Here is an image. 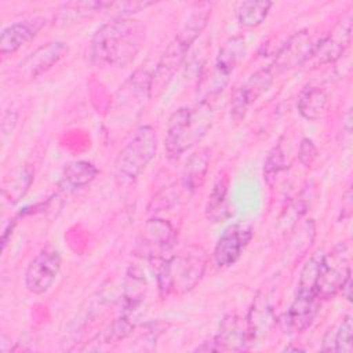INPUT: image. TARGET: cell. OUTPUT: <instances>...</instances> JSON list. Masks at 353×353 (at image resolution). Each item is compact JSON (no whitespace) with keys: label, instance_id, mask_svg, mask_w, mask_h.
<instances>
[{"label":"cell","instance_id":"obj_9","mask_svg":"<svg viewBox=\"0 0 353 353\" xmlns=\"http://www.w3.org/2000/svg\"><path fill=\"white\" fill-rule=\"evenodd\" d=\"M352 40V12H346L334 26V29L319 40L310 61L314 65L331 63L339 59Z\"/></svg>","mask_w":353,"mask_h":353},{"label":"cell","instance_id":"obj_22","mask_svg":"<svg viewBox=\"0 0 353 353\" xmlns=\"http://www.w3.org/2000/svg\"><path fill=\"white\" fill-rule=\"evenodd\" d=\"M327 92L320 87L305 88L298 99V110L301 116L309 121H316L321 117L327 106Z\"/></svg>","mask_w":353,"mask_h":353},{"label":"cell","instance_id":"obj_19","mask_svg":"<svg viewBox=\"0 0 353 353\" xmlns=\"http://www.w3.org/2000/svg\"><path fill=\"white\" fill-rule=\"evenodd\" d=\"M210 157L208 148H201L188 157L182 170V186L188 192L193 193L203 186L210 167Z\"/></svg>","mask_w":353,"mask_h":353},{"label":"cell","instance_id":"obj_25","mask_svg":"<svg viewBox=\"0 0 353 353\" xmlns=\"http://www.w3.org/2000/svg\"><path fill=\"white\" fill-rule=\"evenodd\" d=\"M324 254L325 252L323 250H317L306 261V263L303 265V268L301 270V274H299V281H298V290L296 291L316 294V284H317V279H319V274H320V268H321V263H323Z\"/></svg>","mask_w":353,"mask_h":353},{"label":"cell","instance_id":"obj_6","mask_svg":"<svg viewBox=\"0 0 353 353\" xmlns=\"http://www.w3.org/2000/svg\"><path fill=\"white\" fill-rule=\"evenodd\" d=\"M352 273L349 265V250L345 243L335 245L328 254H324L320 274L316 284V294L320 301L334 298Z\"/></svg>","mask_w":353,"mask_h":353},{"label":"cell","instance_id":"obj_33","mask_svg":"<svg viewBox=\"0 0 353 353\" xmlns=\"http://www.w3.org/2000/svg\"><path fill=\"white\" fill-rule=\"evenodd\" d=\"M352 113H350V109L346 112V114H345V117H343V130H345V132L346 134H350V131H352Z\"/></svg>","mask_w":353,"mask_h":353},{"label":"cell","instance_id":"obj_28","mask_svg":"<svg viewBox=\"0 0 353 353\" xmlns=\"http://www.w3.org/2000/svg\"><path fill=\"white\" fill-rule=\"evenodd\" d=\"M352 350V317L346 316L336 328L334 327V352L350 353Z\"/></svg>","mask_w":353,"mask_h":353},{"label":"cell","instance_id":"obj_18","mask_svg":"<svg viewBox=\"0 0 353 353\" xmlns=\"http://www.w3.org/2000/svg\"><path fill=\"white\" fill-rule=\"evenodd\" d=\"M98 175V168L85 160H77L69 163L58 181V188L65 193L76 192L88 183H91Z\"/></svg>","mask_w":353,"mask_h":353},{"label":"cell","instance_id":"obj_30","mask_svg":"<svg viewBox=\"0 0 353 353\" xmlns=\"http://www.w3.org/2000/svg\"><path fill=\"white\" fill-rule=\"evenodd\" d=\"M319 156V150L316 148V145L313 143L312 139L309 138H303L299 143V149H298V159L301 161L302 165L305 167H310L314 160Z\"/></svg>","mask_w":353,"mask_h":353},{"label":"cell","instance_id":"obj_21","mask_svg":"<svg viewBox=\"0 0 353 353\" xmlns=\"http://www.w3.org/2000/svg\"><path fill=\"white\" fill-rule=\"evenodd\" d=\"M109 1L103 0H88V1H69L65 3L58 11L57 21L62 25L76 23L81 19L91 18L92 15L106 11Z\"/></svg>","mask_w":353,"mask_h":353},{"label":"cell","instance_id":"obj_10","mask_svg":"<svg viewBox=\"0 0 353 353\" xmlns=\"http://www.w3.org/2000/svg\"><path fill=\"white\" fill-rule=\"evenodd\" d=\"M274 72L270 66L262 68L252 73L243 84H240L232 95L230 99V113L236 120H240L245 116L247 109L263 94L268 91L273 81Z\"/></svg>","mask_w":353,"mask_h":353},{"label":"cell","instance_id":"obj_5","mask_svg":"<svg viewBox=\"0 0 353 353\" xmlns=\"http://www.w3.org/2000/svg\"><path fill=\"white\" fill-rule=\"evenodd\" d=\"M157 152V137L152 125H141L120 150L114 161V179L119 186L137 181Z\"/></svg>","mask_w":353,"mask_h":353},{"label":"cell","instance_id":"obj_15","mask_svg":"<svg viewBox=\"0 0 353 353\" xmlns=\"http://www.w3.org/2000/svg\"><path fill=\"white\" fill-rule=\"evenodd\" d=\"M46 18L34 17L23 21L14 22L3 29L0 34V52L1 55H10L21 50L30 43L37 33L44 28Z\"/></svg>","mask_w":353,"mask_h":353},{"label":"cell","instance_id":"obj_14","mask_svg":"<svg viewBox=\"0 0 353 353\" xmlns=\"http://www.w3.org/2000/svg\"><path fill=\"white\" fill-rule=\"evenodd\" d=\"M252 237V229L247 225H233L218 239L214 248V261L219 268L234 265Z\"/></svg>","mask_w":353,"mask_h":353},{"label":"cell","instance_id":"obj_26","mask_svg":"<svg viewBox=\"0 0 353 353\" xmlns=\"http://www.w3.org/2000/svg\"><path fill=\"white\" fill-rule=\"evenodd\" d=\"M134 328H135V324L134 321H131L130 316L121 314L106 330L98 334L94 341H98L99 345H110V343L121 342L132 334Z\"/></svg>","mask_w":353,"mask_h":353},{"label":"cell","instance_id":"obj_24","mask_svg":"<svg viewBox=\"0 0 353 353\" xmlns=\"http://www.w3.org/2000/svg\"><path fill=\"white\" fill-rule=\"evenodd\" d=\"M143 294H145V280L142 274L130 269V272L127 273L123 302H121L123 314L130 316L132 312H135L142 302Z\"/></svg>","mask_w":353,"mask_h":353},{"label":"cell","instance_id":"obj_31","mask_svg":"<svg viewBox=\"0 0 353 353\" xmlns=\"http://www.w3.org/2000/svg\"><path fill=\"white\" fill-rule=\"evenodd\" d=\"M14 226H15V219H10V221L6 222L4 226H3V233H1V248H3V250L6 248V244H7V241H8V237L12 234Z\"/></svg>","mask_w":353,"mask_h":353},{"label":"cell","instance_id":"obj_12","mask_svg":"<svg viewBox=\"0 0 353 353\" xmlns=\"http://www.w3.org/2000/svg\"><path fill=\"white\" fill-rule=\"evenodd\" d=\"M69 51L65 41H50L37 47L18 63V73L22 79H36L57 65Z\"/></svg>","mask_w":353,"mask_h":353},{"label":"cell","instance_id":"obj_32","mask_svg":"<svg viewBox=\"0 0 353 353\" xmlns=\"http://www.w3.org/2000/svg\"><path fill=\"white\" fill-rule=\"evenodd\" d=\"M342 292V296L346 299V301H350L352 298V273L346 277V280L343 281L342 287H341V291Z\"/></svg>","mask_w":353,"mask_h":353},{"label":"cell","instance_id":"obj_17","mask_svg":"<svg viewBox=\"0 0 353 353\" xmlns=\"http://www.w3.org/2000/svg\"><path fill=\"white\" fill-rule=\"evenodd\" d=\"M228 190L229 176L225 171H222L216 176L205 204V216L210 222L218 223L232 216L230 204L228 201Z\"/></svg>","mask_w":353,"mask_h":353},{"label":"cell","instance_id":"obj_16","mask_svg":"<svg viewBox=\"0 0 353 353\" xmlns=\"http://www.w3.org/2000/svg\"><path fill=\"white\" fill-rule=\"evenodd\" d=\"M320 302L321 301L316 294L296 291L295 298L287 312L288 325L298 332L307 330L319 313Z\"/></svg>","mask_w":353,"mask_h":353},{"label":"cell","instance_id":"obj_29","mask_svg":"<svg viewBox=\"0 0 353 353\" xmlns=\"http://www.w3.org/2000/svg\"><path fill=\"white\" fill-rule=\"evenodd\" d=\"M152 4L153 1H109L106 11H114L116 18H128L131 14L145 10Z\"/></svg>","mask_w":353,"mask_h":353},{"label":"cell","instance_id":"obj_3","mask_svg":"<svg viewBox=\"0 0 353 353\" xmlns=\"http://www.w3.org/2000/svg\"><path fill=\"white\" fill-rule=\"evenodd\" d=\"M214 123V109L210 102H197L193 108H181L170 117L164 146L170 160H178L185 152L199 143Z\"/></svg>","mask_w":353,"mask_h":353},{"label":"cell","instance_id":"obj_8","mask_svg":"<svg viewBox=\"0 0 353 353\" xmlns=\"http://www.w3.org/2000/svg\"><path fill=\"white\" fill-rule=\"evenodd\" d=\"M175 243V232L168 221L149 219L141 230L134 247L137 256L143 259H157L171 250Z\"/></svg>","mask_w":353,"mask_h":353},{"label":"cell","instance_id":"obj_23","mask_svg":"<svg viewBox=\"0 0 353 353\" xmlns=\"http://www.w3.org/2000/svg\"><path fill=\"white\" fill-rule=\"evenodd\" d=\"M272 7L273 3L268 0L243 1L237 8V19L244 28H256L266 19Z\"/></svg>","mask_w":353,"mask_h":353},{"label":"cell","instance_id":"obj_27","mask_svg":"<svg viewBox=\"0 0 353 353\" xmlns=\"http://www.w3.org/2000/svg\"><path fill=\"white\" fill-rule=\"evenodd\" d=\"M287 167H288L287 157L283 150V145L279 142L277 145L273 146V149L269 152V154L265 160L263 179L266 181V183L269 186H273L276 178L280 175V172L287 170Z\"/></svg>","mask_w":353,"mask_h":353},{"label":"cell","instance_id":"obj_7","mask_svg":"<svg viewBox=\"0 0 353 353\" xmlns=\"http://www.w3.org/2000/svg\"><path fill=\"white\" fill-rule=\"evenodd\" d=\"M59 270H61L59 251L52 245H47L41 248L37 252V255L29 262L25 270L23 284L26 290L32 294H36V295L44 294L54 284Z\"/></svg>","mask_w":353,"mask_h":353},{"label":"cell","instance_id":"obj_11","mask_svg":"<svg viewBox=\"0 0 353 353\" xmlns=\"http://www.w3.org/2000/svg\"><path fill=\"white\" fill-rule=\"evenodd\" d=\"M317 43L319 40H313L307 30H301L295 33L276 54L274 61L270 65L272 70H290L292 68L303 65L305 62H309L313 57Z\"/></svg>","mask_w":353,"mask_h":353},{"label":"cell","instance_id":"obj_13","mask_svg":"<svg viewBox=\"0 0 353 353\" xmlns=\"http://www.w3.org/2000/svg\"><path fill=\"white\" fill-rule=\"evenodd\" d=\"M214 341L219 352H243L248 350L252 345V336L248 325L247 316L240 317L237 314H228L219 324L218 334Z\"/></svg>","mask_w":353,"mask_h":353},{"label":"cell","instance_id":"obj_2","mask_svg":"<svg viewBox=\"0 0 353 353\" xmlns=\"http://www.w3.org/2000/svg\"><path fill=\"white\" fill-rule=\"evenodd\" d=\"M207 266L205 251L190 245L165 258L157 270V290L161 299L192 291L203 279Z\"/></svg>","mask_w":353,"mask_h":353},{"label":"cell","instance_id":"obj_20","mask_svg":"<svg viewBox=\"0 0 353 353\" xmlns=\"http://www.w3.org/2000/svg\"><path fill=\"white\" fill-rule=\"evenodd\" d=\"M33 170L30 165H21L10 172L4 179L1 188V197L4 203L17 204L29 190L33 182Z\"/></svg>","mask_w":353,"mask_h":353},{"label":"cell","instance_id":"obj_1","mask_svg":"<svg viewBox=\"0 0 353 353\" xmlns=\"http://www.w3.org/2000/svg\"><path fill=\"white\" fill-rule=\"evenodd\" d=\"M146 40V26L132 18H114L102 25L91 39L90 59L95 66L125 68Z\"/></svg>","mask_w":353,"mask_h":353},{"label":"cell","instance_id":"obj_4","mask_svg":"<svg viewBox=\"0 0 353 353\" xmlns=\"http://www.w3.org/2000/svg\"><path fill=\"white\" fill-rule=\"evenodd\" d=\"M247 44L243 36L229 37L219 48L212 65L204 69L197 83V102H210L228 85L230 76L243 61Z\"/></svg>","mask_w":353,"mask_h":353}]
</instances>
